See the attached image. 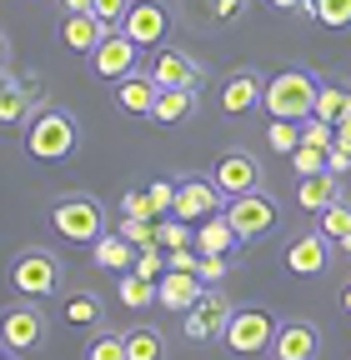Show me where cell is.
I'll return each instance as SVG.
<instances>
[{
	"mask_svg": "<svg viewBox=\"0 0 351 360\" xmlns=\"http://www.w3.org/2000/svg\"><path fill=\"white\" fill-rule=\"evenodd\" d=\"M75 141H80V125H75V115H66V110L40 105V110L25 120V155H35V160H66V155L75 150Z\"/></svg>",
	"mask_w": 351,
	"mask_h": 360,
	"instance_id": "cell-1",
	"label": "cell"
},
{
	"mask_svg": "<svg viewBox=\"0 0 351 360\" xmlns=\"http://www.w3.org/2000/svg\"><path fill=\"white\" fill-rule=\"evenodd\" d=\"M316 90L321 85L306 70H281V75H271L261 105H266L271 120H306V115H316Z\"/></svg>",
	"mask_w": 351,
	"mask_h": 360,
	"instance_id": "cell-2",
	"label": "cell"
},
{
	"mask_svg": "<svg viewBox=\"0 0 351 360\" xmlns=\"http://www.w3.org/2000/svg\"><path fill=\"white\" fill-rule=\"evenodd\" d=\"M11 290L16 295H30V300L56 295L61 290V260L51 250H40V245L16 250V260H11Z\"/></svg>",
	"mask_w": 351,
	"mask_h": 360,
	"instance_id": "cell-3",
	"label": "cell"
},
{
	"mask_svg": "<svg viewBox=\"0 0 351 360\" xmlns=\"http://www.w3.org/2000/svg\"><path fill=\"white\" fill-rule=\"evenodd\" d=\"M51 225L70 240V245H96L106 231V215H101V205L91 200V195H66V200H56L51 205Z\"/></svg>",
	"mask_w": 351,
	"mask_h": 360,
	"instance_id": "cell-4",
	"label": "cell"
},
{
	"mask_svg": "<svg viewBox=\"0 0 351 360\" xmlns=\"http://www.w3.org/2000/svg\"><path fill=\"white\" fill-rule=\"evenodd\" d=\"M276 330H281V326H271V315H266V310L246 305V310H236V315H231V326H226V345H231L236 355H261V350H271Z\"/></svg>",
	"mask_w": 351,
	"mask_h": 360,
	"instance_id": "cell-5",
	"label": "cell"
},
{
	"mask_svg": "<svg viewBox=\"0 0 351 360\" xmlns=\"http://www.w3.org/2000/svg\"><path fill=\"white\" fill-rule=\"evenodd\" d=\"M231 315H236V310L226 305V295L206 285V295L186 310V340H201V345H206V340H226Z\"/></svg>",
	"mask_w": 351,
	"mask_h": 360,
	"instance_id": "cell-6",
	"label": "cell"
},
{
	"mask_svg": "<svg viewBox=\"0 0 351 360\" xmlns=\"http://www.w3.org/2000/svg\"><path fill=\"white\" fill-rule=\"evenodd\" d=\"M226 220L236 225V236H241V240H256V236L276 231V200L256 195V191L231 195V200H226Z\"/></svg>",
	"mask_w": 351,
	"mask_h": 360,
	"instance_id": "cell-7",
	"label": "cell"
},
{
	"mask_svg": "<svg viewBox=\"0 0 351 360\" xmlns=\"http://www.w3.org/2000/svg\"><path fill=\"white\" fill-rule=\"evenodd\" d=\"M221 200H226V191L216 186V180L191 175V180L176 186V210L171 215H181V220H211V215H221Z\"/></svg>",
	"mask_w": 351,
	"mask_h": 360,
	"instance_id": "cell-8",
	"label": "cell"
},
{
	"mask_svg": "<svg viewBox=\"0 0 351 360\" xmlns=\"http://www.w3.org/2000/svg\"><path fill=\"white\" fill-rule=\"evenodd\" d=\"M136 51H141V45L130 40L125 30H111L96 51H91V70H96L101 80H125L130 65H136Z\"/></svg>",
	"mask_w": 351,
	"mask_h": 360,
	"instance_id": "cell-9",
	"label": "cell"
},
{
	"mask_svg": "<svg viewBox=\"0 0 351 360\" xmlns=\"http://www.w3.org/2000/svg\"><path fill=\"white\" fill-rule=\"evenodd\" d=\"M151 80H156L161 90H201V85H206V70H201L186 51H161V56L151 60Z\"/></svg>",
	"mask_w": 351,
	"mask_h": 360,
	"instance_id": "cell-10",
	"label": "cell"
},
{
	"mask_svg": "<svg viewBox=\"0 0 351 360\" xmlns=\"http://www.w3.org/2000/svg\"><path fill=\"white\" fill-rule=\"evenodd\" d=\"M46 315H40V305H11L6 310V350H35L46 345Z\"/></svg>",
	"mask_w": 351,
	"mask_h": 360,
	"instance_id": "cell-11",
	"label": "cell"
},
{
	"mask_svg": "<svg viewBox=\"0 0 351 360\" xmlns=\"http://www.w3.org/2000/svg\"><path fill=\"white\" fill-rule=\"evenodd\" d=\"M156 285H161V305L176 310V315H186V310L206 295V281L196 276V270H166Z\"/></svg>",
	"mask_w": 351,
	"mask_h": 360,
	"instance_id": "cell-12",
	"label": "cell"
},
{
	"mask_svg": "<svg viewBox=\"0 0 351 360\" xmlns=\"http://www.w3.org/2000/svg\"><path fill=\"white\" fill-rule=\"evenodd\" d=\"M316 345H321L316 326L286 321V326L276 330V340H271V355H276V360H316Z\"/></svg>",
	"mask_w": 351,
	"mask_h": 360,
	"instance_id": "cell-13",
	"label": "cell"
},
{
	"mask_svg": "<svg viewBox=\"0 0 351 360\" xmlns=\"http://www.w3.org/2000/svg\"><path fill=\"white\" fill-rule=\"evenodd\" d=\"M121 30L136 40V45H156V40L166 35V11L156 6V0H130V11H125Z\"/></svg>",
	"mask_w": 351,
	"mask_h": 360,
	"instance_id": "cell-14",
	"label": "cell"
},
{
	"mask_svg": "<svg viewBox=\"0 0 351 360\" xmlns=\"http://www.w3.org/2000/svg\"><path fill=\"white\" fill-rule=\"evenodd\" d=\"M216 186L226 191V200L231 195H246V191H256V180H261V170H256V160L251 155H221L216 160Z\"/></svg>",
	"mask_w": 351,
	"mask_h": 360,
	"instance_id": "cell-15",
	"label": "cell"
},
{
	"mask_svg": "<svg viewBox=\"0 0 351 360\" xmlns=\"http://www.w3.org/2000/svg\"><path fill=\"white\" fill-rule=\"evenodd\" d=\"M341 200V186H336V170H316V175H301V186H296V205L301 210H312L321 215L326 205Z\"/></svg>",
	"mask_w": 351,
	"mask_h": 360,
	"instance_id": "cell-16",
	"label": "cell"
},
{
	"mask_svg": "<svg viewBox=\"0 0 351 360\" xmlns=\"http://www.w3.org/2000/svg\"><path fill=\"white\" fill-rule=\"evenodd\" d=\"M156 96H161V85H156L151 75H125V80H116V105H121L125 115H151V110H156Z\"/></svg>",
	"mask_w": 351,
	"mask_h": 360,
	"instance_id": "cell-17",
	"label": "cell"
},
{
	"mask_svg": "<svg viewBox=\"0 0 351 360\" xmlns=\"http://www.w3.org/2000/svg\"><path fill=\"white\" fill-rule=\"evenodd\" d=\"M106 35H111V25H101V15H91V11H85V15H66V25H61L66 51H85V56H91Z\"/></svg>",
	"mask_w": 351,
	"mask_h": 360,
	"instance_id": "cell-18",
	"label": "cell"
},
{
	"mask_svg": "<svg viewBox=\"0 0 351 360\" xmlns=\"http://www.w3.org/2000/svg\"><path fill=\"white\" fill-rule=\"evenodd\" d=\"M326 236L316 231V236H301V240H291V250H286V265L296 270V276H321L326 270Z\"/></svg>",
	"mask_w": 351,
	"mask_h": 360,
	"instance_id": "cell-19",
	"label": "cell"
},
{
	"mask_svg": "<svg viewBox=\"0 0 351 360\" xmlns=\"http://www.w3.org/2000/svg\"><path fill=\"white\" fill-rule=\"evenodd\" d=\"M261 96H266V85H261V75H251V70H241V75H231V80L221 85V105H226V115H241V110L261 105Z\"/></svg>",
	"mask_w": 351,
	"mask_h": 360,
	"instance_id": "cell-20",
	"label": "cell"
},
{
	"mask_svg": "<svg viewBox=\"0 0 351 360\" xmlns=\"http://www.w3.org/2000/svg\"><path fill=\"white\" fill-rule=\"evenodd\" d=\"M236 245H241V236H236V225L226 220V210L211 215L201 231H196V250H201V255H231Z\"/></svg>",
	"mask_w": 351,
	"mask_h": 360,
	"instance_id": "cell-21",
	"label": "cell"
},
{
	"mask_svg": "<svg viewBox=\"0 0 351 360\" xmlns=\"http://www.w3.org/2000/svg\"><path fill=\"white\" fill-rule=\"evenodd\" d=\"M91 255H96V265H101V270H121V276H125V270H136L141 245H130V240L116 231V236H101V240L91 245Z\"/></svg>",
	"mask_w": 351,
	"mask_h": 360,
	"instance_id": "cell-22",
	"label": "cell"
},
{
	"mask_svg": "<svg viewBox=\"0 0 351 360\" xmlns=\"http://www.w3.org/2000/svg\"><path fill=\"white\" fill-rule=\"evenodd\" d=\"M35 90H40V85H25L20 75H6V101H0V120H6V125H20V120H25V110L35 105Z\"/></svg>",
	"mask_w": 351,
	"mask_h": 360,
	"instance_id": "cell-23",
	"label": "cell"
},
{
	"mask_svg": "<svg viewBox=\"0 0 351 360\" xmlns=\"http://www.w3.org/2000/svg\"><path fill=\"white\" fill-rule=\"evenodd\" d=\"M61 315H66L70 326H101L106 305H101V295H96V290H70V295L61 300Z\"/></svg>",
	"mask_w": 351,
	"mask_h": 360,
	"instance_id": "cell-24",
	"label": "cell"
},
{
	"mask_svg": "<svg viewBox=\"0 0 351 360\" xmlns=\"http://www.w3.org/2000/svg\"><path fill=\"white\" fill-rule=\"evenodd\" d=\"M116 295H121V305H130V310H141V305H161V285H156V281H146V276H136V270H125V276H121Z\"/></svg>",
	"mask_w": 351,
	"mask_h": 360,
	"instance_id": "cell-25",
	"label": "cell"
},
{
	"mask_svg": "<svg viewBox=\"0 0 351 360\" xmlns=\"http://www.w3.org/2000/svg\"><path fill=\"white\" fill-rule=\"evenodd\" d=\"M191 110H196V90H161V96H156V110H151V120L176 125V120H186Z\"/></svg>",
	"mask_w": 351,
	"mask_h": 360,
	"instance_id": "cell-26",
	"label": "cell"
},
{
	"mask_svg": "<svg viewBox=\"0 0 351 360\" xmlns=\"http://www.w3.org/2000/svg\"><path fill=\"white\" fill-rule=\"evenodd\" d=\"M346 105H351V90H346V85H321V90H316V115H321V120L341 125V120H346Z\"/></svg>",
	"mask_w": 351,
	"mask_h": 360,
	"instance_id": "cell-27",
	"label": "cell"
},
{
	"mask_svg": "<svg viewBox=\"0 0 351 360\" xmlns=\"http://www.w3.org/2000/svg\"><path fill=\"white\" fill-rule=\"evenodd\" d=\"M321 236H326L331 245H346V240H351V205H346V200H336V205L321 210Z\"/></svg>",
	"mask_w": 351,
	"mask_h": 360,
	"instance_id": "cell-28",
	"label": "cell"
},
{
	"mask_svg": "<svg viewBox=\"0 0 351 360\" xmlns=\"http://www.w3.org/2000/svg\"><path fill=\"white\" fill-rule=\"evenodd\" d=\"M125 355L130 360H166V340H161V330H130L125 335Z\"/></svg>",
	"mask_w": 351,
	"mask_h": 360,
	"instance_id": "cell-29",
	"label": "cell"
},
{
	"mask_svg": "<svg viewBox=\"0 0 351 360\" xmlns=\"http://www.w3.org/2000/svg\"><path fill=\"white\" fill-rule=\"evenodd\" d=\"M85 360H130V355H125V335H116V330H96L91 345H85Z\"/></svg>",
	"mask_w": 351,
	"mask_h": 360,
	"instance_id": "cell-30",
	"label": "cell"
},
{
	"mask_svg": "<svg viewBox=\"0 0 351 360\" xmlns=\"http://www.w3.org/2000/svg\"><path fill=\"white\" fill-rule=\"evenodd\" d=\"M246 6H251V0H201V15L211 25H236L246 15Z\"/></svg>",
	"mask_w": 351,
	"mask_h": 360,
	"instance_id": "cell-31",
	"label": "cell"
},
{
	"mask_svg": "<svg viewBox=\"0 0 351 360\" xmlns=\"http://www.w3.org/2000/svg\"><path fill=\"white\" fill-rule=\"evenodd\" d=\"M266 141H271V150L296 155V146H301V120H271V125H266Z\"/></svg>",
	"mask_w": 351,
	"mask_h": 360,
	"instance_id": "cell-32",
	"label": "cell"
},
{
	"mask_svg": "<svg viewBox=\"0 0 351 360\" xmlns=\"http://www.w3.org/2000/svg\"><path fill=\"white\" fill-rule=\"evenodd\" d=\"M156 245H166V250H181V245H191V220H181V215L161 220V225H156Z\"/></svg>",
	"mask_w": 351,
	"mask_h": 360,
	"instance_id": "cell-33",
	"label": "cell"
},
{
	"mask_svg": "<svg viewBox=\"0 0 351 360\" xmlns=\"http://www.w3.org/2000/svg\"><path fill=\"white\" fill-rule=\"evenodd\" d=\"M116 231L130 240V245H156V220H141V215H121V225H116Z\"/></svg>",
	"mask_w": 351,
	"mask_h": 360,
	"instance_id": "cell-34",
	"label": "cell"
},
{
	"mask_svg": "<svg viewBox=\"0 0 351 360\" xmlns=\"http://www.w3.org/2000/svg\"><path fill=\"white\" fill-rule=\"evenodd\" d=\"M316 25H326V30H341V25H351V0H316V15H312Z\"/></svg>",
	"mask_w": 351,
	"mask_h": 360,
	"instance_id": "cell-35",
	"label": "cell"
},
{
	"mask_svg": "<svg viewBox=\"0 0 351 360\" xmlns=\"http://www.w3.org/2000/svg\"><path fill=\"white\" fill-rule=\"evenodd\" d=\"M176 186H181V180H151L146 195H151V210L156 215H171L176 210Z\"/></svg>",
	"mask_w": 351,
	"mask_h": 360,
	"instance_id": "cell-36",
	"label": "cell"
},
{
	"mask_svg": "<svg viewBox=\"0 0 351 360\" xmlns=\"http://www.w3.org/2000/svg\"><path fill=\"white\" fill-rule=\"evenodd\" d=\"M291 165H296V175H316V170H326V150H316V146H296Z\"/></svg>",
	"mask_w": 351,
	"mask_h": 360,
	"instance_id": "cell-37",
	"label": "cell"
},
{
	"mask_svg": "<svg viewBox=\"0 0 351 360\" xmlns=\"http://www.w3.org/2000/svg\"><path fill=\"white\" fill-rule=\"evenodd\" d=\"M125 11H130V0H96V6H91V15H101V25H121L125 20Z\"/></svg>",
	"mask_w": 351,
	"mask_h": 360,
	"instance_id": "cell-38",
	"label": "cell"
},
{
	"mask_svg": "<svg viewBox=\"0 0 351 360\" xmlns=\"http://www.w3.org/2000/svg\"><path fill=\"white\" fill-rule=\"evenodd\" d=\"M121 215H141V220H156V210H151V195H146V191H125V200H121Z\"/></svg>",
	"mask_w": 351,
	"mask_h": 360,
	"instance_id": "cell-39",
	"label": "cell"
},
{
	"mask_svg": "<svg viewBox=\"0 0 351 360\" xmlns=\"http://www.w3.org/2000/svg\"><path fill=\"white\" fill-rule=\"evenodd\" d=\"M226 270H231V260H226V255H201V270H196V276H201L206 285H216V281L226 276Z\"/></svg>",
	"mask_w": 351,
	"mask_h": 360,
	"instance_id": "cell-40",
	"label": "cell"
},
{
	"mask_svg": "<svg viewBox=\"0 0 351 360\" xmlns=\"http://www.w3.org/2000/svg\"><path fill=\"white\" fill-rule=\"evenodd\" d=\"M271 11H306V15H316V0H266Z\"/></svg>",
	"mask_w": 351,
	"mask_h": 360,
	"instance_id": "cell-41",
	"label": "cell"
},
{
	"mask_svg": "<svg viewBox=\"0 0 351 360\" xmlns=\"http://www.w3.org/2000/svg\"><path fill=\"white\" fill-rule=\"evenodd\" d=\"M91 6H96V0H61V11H66V15H85Z\"/></svg>",
	"mask_w": 351,
	"mask_h": 360,
	"instance_id": "cell-42",
	"label": "cell"
},
{
	"mask_svg": "<svg viewBox=\"0 0 351 360\" xmlns=\"http://www.w3.org/2000/svg\"><path fill=\"white\" fill-rule=\"evenodd\" d=\"M336 146H341V150H351V120H341V125H336Z\"/></svg>",
	"mask_w": 351,
	"mask_h": 360,
	"instance_id": "cell-43",
	"label": "cell"
},
{
	"mask_svg": "<svg viewBox=\"0 0 351 360\" xmlns=\"http://www.w3.org/2000/svg\"><path fill=\"white\" fill-rule=\"evenodd\" d=\"M341 310H346V315H351V281H346V285H341Z\"/></svg>",
	"mask_w": 351,
	"mask_h": 360,
	"instance_id": "cell-44",
	"label": "cell"
},
{
	"mask_svg": "<svg viewBox=\"0 0 351 360\" xmlns=\"http://www.w3.org/2000/svg\"><path fill=\"white\" fill-rule=\"evenodd\" d=\"M346 120H351V105H346Z\"/></svg>",
	"mask_w": 351,
	"mask_h": 360,
	"instance_id": "cell-45",
	"label": "cell"
},
{
	"mask_svg": "<svg viewBox=\"0 0 351 360\" xmlns=\"http://www.w3.org/2000/svg\"><path fill=\"white\" fill-rule=\"evenodd\" d=\"M346 255H351V240H346Z\"/></svg>",
	"mask_w": 351,
	"mask_h": 360,
	"instance_id": "cell-46",
	"label": "cell"
}]
</instances>
